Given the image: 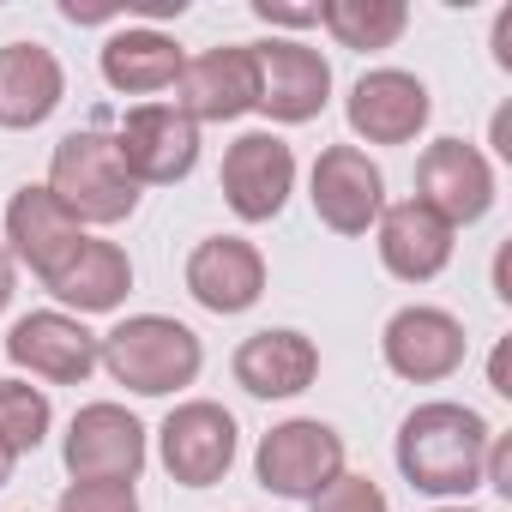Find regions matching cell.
Listing matches in <instances>:
<instances>
[{"label": "cell", "mask_w": 512, "mask_h": 512, "mask_svg": "<svg viewBox=\"0 0 512 512\" xmlns=\"http://www.w3.org/2000/svg\"><path fill=\"white\" fill-rule=\"evenodd\" d=\"M488 440H494V428L470 404L434 398V404H416L404 416V428H398V470H404V482L416 494L464 500V494L482 488Z\"/></svg>", "instance_id": "6da1fadb"}, {"label": "cell", "mask_w": 512, "mask_h": 512, "mask_svg": "<svg viewBox=\"0 0 512 512\" xmlns=\"http://www.w3.org/2000/svg\"><path fill=\"white\" fill-rule=\"evenodd\" d=\"M97 362L109 368L115 386L139 392V398H169L181 386L199 380L205 368V344L193 326L169 320V314H133L115 332L97 338Z\"/></svg>", "instance_id": "7a4b0ae2"}, {"label": "cell", "mask_w": 512, "mask_h": 512, "mask_svg": "<svg viewBox=\"0 0 512 512\" xmlns=\"http://www.w3.org/2000/svg\"><path fill=\"white\" fill-rule=\"evenodd\" d=\"M55 205L85 229V223H127L139 211V181L127 175L121 151H115V133L103 127H85V133H67L49 157V181Z\"/></svg>", "instance_id": "3957f363"}, {"label": "cell", "mask_w": 512, "mask_h": 512, "mask_svg": "<svg viewBox=\"0 0 512 512\" xmlns=\"http://www.w3.org/2000/svg\"><path fill=\"white\" fill-rule=\"evenodd\" d=\"M253 476L284 500H314L332 476H344V434L320 416H290L260 440Z\"/></svg>", "instance_id": "277c9868"}, {"label": "cell", "mask_w": 512, "mask_h": 512, "mask_svg": "<svg viewBox=\"0 0 512 512\" xmlns=\"http://www.w3.org/2000/svg\"><path fill=\"white\" fill-rule=\"evenodd\" d=\"M235 446H241L235 416H229L223 404H211V398L175 404V410L163 416V428H157V458H163L169 482H181V488H211V482H223L229 464H235Z\"/></svg>", "instance_id": "5b68a950"}, {"label": "cell", "mask_w": 512, "mask_h": 512, "mask_svg": "<svg viewBox=\"0 0 512 512\" xmlns=\"http://www.w3.org/2000/svg\"><path fill=\"white\" fill-rule=\"evenodd\" d=\"M73 482H139L145 470V422L127 410V404H85L67 428V446H61Z\"/></svg>", "instance_id": "8992f818"}, {"label": "cell", "mask_w": 512, "mask_h": 512, "mask_svg": "<svg viewBox=\"0 0 512 512\" xmlns=\"http://www.w3.org/2000/svg\"><path fill=\"white\" fill-rule=\"evenodd\" d=\"M253 49V79H260V115L284 121V127H302L326 109L332 97V67L320 49L296 43V37H272V43H247Z\"/></svg>", "instance_id": "52a82bcc"}, {"label": "cell", "mask_w": 512, "mask_h": 512, "mask_svg": "<svg viewBox=\"0 0 512 512\" xmlns=\"http://www.w3.org/2000/svg\"><path fill=\"white\" fill-rule=\"evenodd\" d=\"M308 199L332 235H368L386 211V175L362 145H326L314 157Z\"/></svg>", "instance_id": "ba28073f"}, {"label": "cell", "mask_w": 512, "mask_h": 512, "mask_svg": "<svg viewBox=\"0 0 512 512\" xmlns=\"http://www.w3.org/2000/svg\"><path fill=\"white\" fill-rule=\"evenodd\" d=\"M115 151H121L127 175L139 187H169V181L193 175V163H199V127L175 103H139V109H127V121L115 133Z\"/></svg>", "instance_id": "9c48e42d"}, {"label": "cell", "mask_w": 512, "mask_h": 512, "mask_svg": "<svg viewBox=\"0 0 512 512\" xmlns=\"http://www.w3.org/2000/svg\"><path fill=\"white\" fill-rule=\"evenodd\" d=\"M380 356L398 380L410 386H434V380H452L464 368V320L446 314V308H428V302H410L386 320L380 332Z\"/></svg>", "instance_id": "30bf717a"}, {"label": "cell", "mask_w": 512, "mask_h": 512, "mask_svg": "<svg viewBox=\"0 0 512 512\" xmlns=\"http://www.w3.org/2000/svg\"><path fill=\"white\" fill-rule=\"evenodd\" d=\"M296 193V151L278 133H241L223 151V199L241 223H272Z\"/></svg>", "instance_id": "8fae6325"}, {"label": "cell", "mask_w": 512, "mask_h": 512, "mask_svg": "<svg viewBox=\"0 0 512 512\" xmlns=\"http://www.w3.org/2000/svg\"><path fill=\"white\" fill-rule=\"evenodd\" d=\"M416 199H422L440 223H452V229L482 223L488 205H494V169H488V157H482L476 145H464V139H434V145L416 157Z\"/></svg>", "instance_id": "7c38bea8"}, {"label": "cell", "mask_w": 512, "mask_h": 512, "mask_svg": "<svg viewBox=\"0 0 512 512\" xmlns=\"http://www.w3.org/2000/svg\"><path fill=\"white\" fill-rule=\"evenodd\" d=\"M344 115H350V133L368 139V145H410V139L428 127L434 97H428V85H422L416 73H404V67H374V73H362V79L350 85Z\"/></svg>", "instance_id": "4fadbf2b"}, {"label": "cell", "mask_w": 512, "mask_h": 512, "mask_svg": "<svg viewBox=\"0 0 512 512\" xmlns=\"http://www.w3.org/2000/svg\"><path fill=\"white\" fill-rule=\"evenodd\" d=\"M7 362L49 386H85L97 368V332H85V320H73L61 308H43L7 332Z\"/></svg>", "instance_id": "5bb4252c"}, {"label": "cell", "mask_w": 512, "mask_h": 512, "mask_svg": "<svg viewBox=\"0 0 512 512\" xmlns=\"http://www.w3.org/2000/svg\"><path fill=\"white\" fill-rule=\"evenodd\" d=\"M187 296L205 314H247L266 296V253L241 235H205L187 253Z\"/></svg>", "instance_id": "9a60e30c"}, {"label": "cell", "mask_w": 512, "mask_h": 512, "mask_svg": "<svg viewBox=\"0 0 512 512\" xmlns=\"http://www.w3.org/2000/svg\"><path fill=\"white\" fill-rule=\"evenodd\" d=\"M260 103V79H253V49L229 43V49H205L181 67L175 79V109L199 127V121H241Z\"/></svg>", "instance_id": "2e32d148"}, {"label": "cell", "mask_w": 512, "mask_h": 512, "mask_svg": "<svg viewBox=\"0 0 512 512\" xmlns=\"http://www.w3.org/2000/svg\"><path fill=\"white\" fill-rule=\"evenodd\" d=\"M235 386L253 392V398H296L320 380V344L296 326H266L235 344V362H229Z\"/></svg>", "instance_id": "e0dca14e"}, {"label": "cell", "mask_w": 512, "mask_h": 512, "mask_svg": "<svg viewBox=\"0 0 512 512\" xmlns=\"http://www.w3.org/2000/svg\"><path fill=\"white\" fill-rule=\"evenodd\" d=\"M452 223H440L422 199H398L380 211V266L398 284H434L452 266Z\"/></svg>", "instance_id": "ac0fdd59"}, {"label": "cell", "mask_w": 512, "mask_h": 512, "mask_svg": "<svg viewBox=\"0 0 512 512\" xmlns=\"http://www.w3.org/2000/svg\"><path fill=\"white\" fill-rule=\"evenodd\" d=\"M67 97V73L55 61V49L43 43H7L0 49V127L7 133H31L43 127Z\"/></svg>", "instance_id": "d6986e66"}, {"label": "cell", "mask_w": 512, "mask_h": 512, "mask_svg": "<svg viewBox=\"0 0 512 512\" xmlns=\"http://www.w3.org/2000/svg\"><path fill=\"white\" fill-rule=\"evenodd\" d=\"M43 290L61 302V308H79V314H109V308H121L127 302V290H133V260L115 247V241H97V235H85L67 260L43 278Z\"/></svg>", "instance_id": "ffe728a7"}, {"label": "cell", "mask_w": 512, "mask_h": 512, "mask_svg": "<svg viewBox=\"0 0 512 512\" xmlns=\"http://www.w3.org/2000/svg\"><path fill=\"white\" fill-rule=\"evenodd\" d=\"M7 241H13L7 253H13L19 266H31L37 278H49L67 253L85 241V229L55 205L49 187H19V193L7 199Z\"/></svg>", "instance_id": "44dd1931"}, {"label": "cell", "mask_w": 512, "mask_h": 512, "mask_svg": "<svg viewBox=\"0 0 512 512\" xmlns=\"http://www.w3.org/2000/svg\"><path fill=\"white\" fill-rule=\"evenodd\" d=\"M187 55L175 49V37L151 31V25H127L103 43V79L121 91V97H157V91H175Z\"/></svg>", "instance_id": "7402d4cb"}, {"label": "cell", "mask_w": 512, "mask_h": 512, "mask_svg": "<svg viewBox=\"0 0 512 512\" xmlns=\"http://www.w3.org/2000/svg\"><path fill=\"white\" fill-rule=\"evenodd\" d=\"M320 25L338 37V49L374 55V49H392L410 31V7H404V0H326Z\"/></svg>", "instance_id": "603a6c76"}, {"label": "cell", "mask_w": 512, "mask_h": 512, "mask_svg": "<svg viewBox=\"0 0 512 512\" xmlns=\"http://www.w3.org/2000/svg\"><path fill=\"white\" fill-rule=\"evenodd\" d=\"M49 422H55V404H49L43 386H31V380H0V440H7L13 458L37 452L43 434H49Z\"/></svg>", "instance_id": "cb8c5ba5"}, {"label": "cell", "mask_w": 512, "mask_h": 512, "mask_svg": "<svg viewBox=\"0 0 512 512\" xmlns=\"http://www.w3.org/2000/svg\"><path fill=\"white\" fill-rule=\"evenodd\" d=\"M308 512H392V500H386V488H380L374 476L344 470V476H332V482L308 500Z\"/></svg>", "instance_id": "d4e9b609"}, {"label": "cell", "mask_w": 512, "mask_h": 512, "mask_svg": "<svg viewBox=\"0 0 512 512\" xmlns=\"http://www.w3.org/2000/svg\"><path fill=\"white\" fill-rule=\"evenodd\" d=\"M55 512H139L133 482H67Z\"/></svg>", "instance_id": "484cf974"}, {"label": "cell", "mask_w": 512, "mask_h": 512, "mask_svg": "<svg viewBox=\"0 0 512 512\" xmlns=\"http://www.w3.org/2000/svg\"><path fill=\"white\" fill-rule=\"evenodd\" d=\"M482 488L512 494V440H506V434H494V440H488V458H482Z\"/></svg>", "instance_id": "4316f807"}, {"label": "cell", "mask_w": 512, "mask_h": 512, "mask_svg": "<svg viewBox=\"0 0 512 512\" xmlns=\"http://www.w3.org/2000/svg\"><path fill=\"white\" fill-rule=\"evenodd\" d=\"M266 25H320V7H284V0H253Z\"/></svg>", "instance_id": "83f0119b"}, {"label": "cell", "mask_w": 512, "mask_h": 512, "mask_svg": "<svg viewBox=\"0 0 512 512\" xmlns=\"http://www.w3.org/2000/svg\"><path fill=\"white\" fill-rule=\"evenodd\" d=\"M488 386H494L500 398H512V338H500V344H494V362H488Z\"/></svg>", "instance_id": "f1b7e54d"}, {"label": "cell", "mask_w": 512, "mask_h": 512, "mask_svg": "<svg viewBox=\"0 0 512 512\" xmlns=\"http://www.w3.org/2000/svg\"><path fill=\"white\" fill-rule=\"evenodd\" d=\"M494 61H500L506 73H512V7H506V13L494 19Z\"/></svg>", "instance_id": "f546056e"}, {"label": "cell", "mask_w": 512, "mask_h": 512, "mask_svg": "<svg viewBox=\"0 0 512 512\" xmlns=\"http://www.w3.org/2000/svg\"><path fill=\"white\" fill-rule=\"evenodd\" d=\"M13 290H19V272H13V253L0 247V314H7V302H13Z\"/></svg>", "instance_id": "4dcf8cb0"}, {"label": "cell", "mask_w": 512, "mask_h": 512, "mask_svg": "<svg viewBox=\"0 0 512 512\" xmlns=\"http://www.w3.org/2000/svg\"><path fill=\"white\" fill-rule=\"evenodd\" d=\"M494 151L512 163V109H500V115H494Z\"/></svg>", "instance_id": "1f68e13d"}, {"label": "cell", "mask_w": 512, "mask_h": 512, "mask_svg": "<svg viewBox=\"0 0 512 512\" xmlns=\"http://www.w3.org/2000/svg\"><path fill=\"white\" fill-rule=\"evenodd\" d=\"M13 464H19V458L7 452V440H0V488H7V482H13Z\"/></svg>", "instance_id": "d6a6232c"}, {"label": "cell", "mask_w": 512, "mask_h": 512, "mask_svg": "<svg viewBox=\"0 0 512 512\" xmlns=\"http://www.w3.org/2000/svg\"><path fill=\"white\" fill-rule=\"evenodd\" d=\"M434 512H476V506H434Z\"/></svg>", "instance_id": "836d02e7"}]
</instances>
